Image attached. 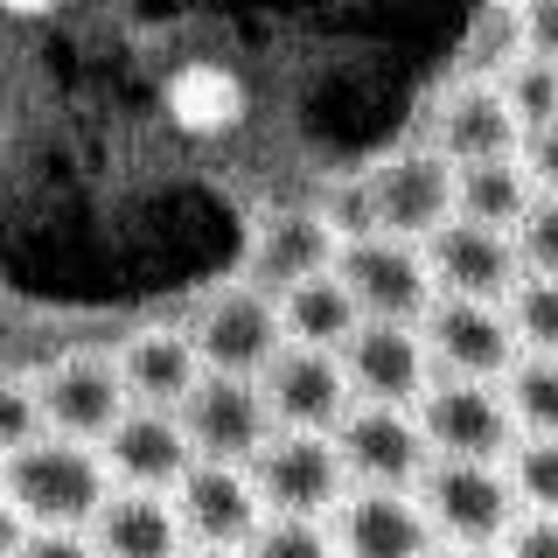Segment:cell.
Here are the masks:
<instances>
[{
  "mask_svg": "<svg viewBox=\"0 0 558 558\" xmlns=\"http://www.w3.org/2000/svg\"><path fill=\"white\" fill-rule=\"evenodd\" d=\"M112 461L98 440L77 433H35L28 447H8V517L35 531H92L98 510L112 502Z\"/></svg>",
  "mask_w": 558,
  "mask_h": 558,
  "instance_id": "cell-1",
  "label": "cell"
},
{
  "mask_svg": "<svg viewBox=\"0 0 558 558\" xmlns=\"http://www.w3.org/2000/svg\"><path fill=\"white\" fill-rule=\"evenodd\" d=\"M418 502H426L440 545H502L523 523V496L510 482V461L433 453V468L418 475Z\"/></svg>",
  "mask_w": 558,
  "mask_h": 558,
  "instance_id": "cell-2",
  "label": "cell"
},
{
  "mask_svg": "<svg viewBox=\"0 0 558 558\" xmlns=\"http://www.w3.org/2000/svg\"><path fill=\"white\" fill-rule=\"evenodd\" d=\"M252 482L266 496L272 517H336L342 496L356 488L349 453L336 433H307V426H279L252 461Z\"/></svg>",
  "mask_w": 558,
  "mask_h": 558,
  "instance_id": "cell-3",
  "label": "cell"
},
{
  "mask_svg": "<svg viewBox=\"0 0 558 558\" xmlns=\"http://www.w3.org/2000/svg\"><path fill=\"white\" fill-rule=\"evenodd\" d=\"M418 426L433 453H461V461H510V447L523 440L517 405L496 377H433V391L418 398Z\"/></svg>",
  "mask_w": 558,
  "mask_h": 558,
  "instance_id": "cell-4",
  "label": "cell"
},
{
  "mask_svg": "<svg viewBox=\"0 0 558 558\" xmlns=\"http://www.w3.org/2000/svg\"><path fill=\"white\" fill-rule=\"evenodd\" d=\"M363 182H371V209H377L384 238L426 244L433 231H447V223L461 217V161H447L440 147L391 154V161L371 168Z\"/></svg>",
  "mask_w": 558,
  "mask_h": 558,
  "instance_id": "cell-5",
  "label": "cell"
},
{
  "mask_svg": "<svg viewBox=\"0 0 558 558\" xmlns=\"http://www.w3.org/2000/svg\"><path fill=\"white\" fill-rule=\"evenodd\" d=\"M196 349L209 371H238V377H266V363L287 349V307H279V293L252 287V279H238V287L209 293L203 314H196Z\"/></svg>",
  "mask_w": 558,
  "mask_h": 558,
  "instance_id": "cell-6",
  "label": "cell"
},
{
  "mask_svg": "<svg viewBox=\"0 0 558 558\" xmlns=\"http://www.w3.org/2000/svg\"><path fill=\"white\" fill-rule=\"evenodd\" d=\"M182 426L196 440L203 461H238L252 468L258 447L279 433V412L266 398V377H238V371H209L182 405Z\"/></svg>",
  "mask_w": 558,
  "mask_h": 558,
  "instance_id": "cell-7",
  "label": "cell"
},
{
  "mask_svg": "<svg viewBox=\"0 0 558 558\" xmlns=\"http://www.w3.org/2000/svg\"><path fill=\"white\" fill-rule=\"evenodd\" d=\"M426 342L440 377H510L523 363V336L502 301H468V293H440L426 307Z\"/></svg>",
  "mask_w": 558,
  "mask_h": 558,
  "instance_id": "cell-8",
  "label": "cell"
},
{
  "mask_svg": "<svg viewBox=\"0 0 558 558\" xmlns=\"http://www.w3.org/2000/svg\"><path fill=\"white\" fill-rule=\"evenodd\" d=\"M371 322H426V307L440 301V279H433V258L426 244L412 238H356L342 244V266H336Z\"/></svg>",
  "mask_w": 558,
  "mask_h": 558,
  "instance_id": "cell-9",
  "label": "cell"
},
{
  "mask_svg": "<svg viewBox=\"0 0 558 558\" xmlns=\"http://www.w3.org/2000/svg\"><path fill=\"white\" fill-rule=\"evenodd\" d=\"M266 398L279 426H307V433H342V418L363 405L342 349H314V342H287L266 363Z\"/></svg>",
  "mask_w": 558,
  "mask_h": 558,
  "instance_id": "cell-10",
  "label": "cell"
},
{
  "mask_svg": "<svg viewBox=\"0 0 558 558\" xmlns=\"http://www.w3.org/2000/svg\"><path fill=\"white\" fill-rule=\"evenodd\" d=\"M349 377H356V398L363 405H418L440 377L433 363V342L418 322H363L342 349Z\"/></svg>",
  "mask_w": 558,
  "mask_h": 558,
  "instance_id": "cell-11",
  "label": "cell"
},
{
  "mask_svg": "<svg viewBox=\"0 0 558 558\" xmlns=\"http://www.w3.org/2000/svg\"><path fill=\"white\" fill-rule=\"evenodd\" d=\"M336 537L349 558H433L440 551V531H433L418 488H377V482H356L342 496Z\"/></svg>",
  "mask_w": 558,
  "mask_h": 558,
  "instance_id": "cell-12",
  "label": "cell"
},
{
  "mask_svg": "<svg viewBox=\"0 0 558 558\" xmlns=\"http://www.w3.org/2000/svg\"><path fill=\"white\" fill-rule=\"evenodd\" d=\"M35 391H43L49 426L77 433V440H98V447L112 440V426L140 405L126 371H119L112 356H63V363H49V371L35 377Z\"/></svg>",
  "mask_w": 558,
  "mask_h": 558,
  "instance_id": "cell-13",
  "label": "cell"
},
{
  "mask_svg": "<svg viewBox=\"0 0 558 558\" xmlns=\"http://www.w3.org/2000/svg\"><path fill=\"white\" fill-rule=\"evenodd\" d=\"M426 258H433L440 293H468V301H502L510 307V293L523 287L517 231H496V223H475V217H453L447 231H433Z\"/></svg>",
  "mask_w": 558,
  "mask_h": 558,
  "instance_id": "cell-14",
  "label": "cell"
},
{
  "mask_svg": "<svg viewBox=\"0 0 558 558\" xmlns=\"http://www.w3.org/2000/svg\"><path fill=\"white\" fill-rule=\"evenodd\" d=\"M336 266H342V231L322 209H272V217H258L252 252H244V279L279 293V301H287L301 279L336 272Z\"/></svg>",
  "mask_w": 558,
  "mask_h": 558,
  "instance_id": "cell-15",
  "label": "cell"
},
{
  "mask_svg": "<svg viewBox=\"0 0 558 558\" xmlns=\"http://www.w3.org/2000/svg\"><path fill=\"white\" fill-rule=\"evenodd\" d=\"M336 440L349 453V475L377 488H418V475L433 468V440L418 426V405H356Z\"/></svg>",
  "mask_w": 558,
  "mask_h": 558,
  "instance_id": "cell-16",
  "label": "cell"
},
{
  "mask_svg": "<svg viewBox=\"0 0 558 558\" xmlns=\"http://www.w3.org/2000/svg\"><path fill=\"white\" fill-rule=\"evenodd\" d=\"M174 502H182V523L196 545H231V551H244L258 537V523L272 517L252 468H238V461H196L182 475V488H174Z\"/></svg>",
  "mask_w": 558,
  "mask_h": 558,
  "instance_id": "cell-17",
  "label": "cell"
},
{
  "mask_svg": "<svg viewBox=\"0 0 558 558\" xmlns=\"http://www.w3.org/2000/svg\"><path fill=\"white\" fill-rule=\"evenodd\" d=\"M105 461H112V475L126 488H182V475L203 461V453H196V440H189L182 412L133 405L112 426V440H105Z\"/></svg>",
  "mask_w": 558,
  "mask_h": 558,
  "instance_id": "cell-18",
  "label": "cell"
},
{
  "mask_svg": "<svg viewBox=\"0 0 558 558\" xmlns=\"http://www.w3.org/2000/svg\"><path fill=\"white\" fill-rule=\"evenodd\" d=\"M523 119L510 92H502L496 77H468L461 92H447L440 105V133H433V147L447 154V161H502V154H523Z\"/></svg>",
  "mask_w": 558,
  "mask_h": 558,
  "instance_id": "cell-19",
  "label": "cell"
},
{
  "mask_svg": "<svg viewBox=\"0 0 558 558\" xmlns=\"http://www.w3.org/2000/svg\"><path fill=\"white\" fill-rule=\"evenodd\" d=\"M92 545L105 558H182L189 551V523L174 488H112V502L92 523Z\"/></svg>",
  "mask_w": 558,
  "mask_h": 558,
  "instance_id": "cell-20",
  "label": "cell"
},
{
  "mask_svg": "<svg viewBox=\"0 0 558 558\" xmlns=\"http://www.w3.org/2000/svg\"><path fill=\"white\" fill-rule=\"evenodd\" d=\"M119 371H126V384H133L140 405L182 412L189 391L209 377V363H203V349H196V336H189V328H147V336H133L126 349H119Z\"/></svg>",
  "mask_w": 558,
  "mask_h": 558,
  "instance_id": "cell-21",
  "label": "cell"
},
{
  "mask_svg": "<svg viewBox=\"0 0 558 558\" xmlns=\"http://www.w3.org/2000/svg\"><path fill=\"white\" fill-rule=\"evenodd\" d=\"M168 119L189 140H217L244 119V84L223 63H182L168 77Z\"/></svg>",
  "mask_w": 558,
  "mask_h": 558,
  "instance_id": "cell-22",
  "label": "cell"
},
{
  "mask_svg": "<svg viewBox=\"0 0 558 558\" xmlns=\"http://www.w3.org/2000/svg\"><path fill=\"white\" fill-rule=\"evenodd\" d=\"M279 307H287V336H293V342H314V349H349V336L371 322V314H363V301H356V287H349L342 272L301 279V287H293Z\"/></svg>",
  "mask_w": 558,
  "mask_h": 558,
  "instance_id": "cell-23",
  "label": "cell"
},
{
  "mask_svg": "<svg viewBox=\"0 0 558 558\" xmlns=\"http://www.w3.org/2000/svg\"><path fill=\"white\" fill-rule=\"evenodd\" d=\"M537 196H545V189H537V174H531L523 154H502V161H468L461 168V217H475V223L517 231V223L531 217Z\"/></svg>",
  "mask_w": 558,
  "mask_h": 558,
  "instance_id": "cell-24",
  "label": "cell"
},
{
  "mask_svg": "<svg viewBox=\"0 0 558 558\" xmlns=\"http://www.w3.org/2000/svg\"><path fill=\"white\" fill-rule=\"evenodd\" d=\"M502 391H510L523 433H558V356H537V349H523V363L502 377Z\"/></svg>",
  "mask_w": 558,
  "mask_h": 558,
  "instance_id": "cell-25",
  "label": "cell"
},
{
  "mask_svg": "<svg viewBox=\"0 0 558 558\" xmlns=\"http://www.w3.org/2000/svg\"><path fill=\"white\" fill-rule=\"evenodd\" d=\"M502 92H510V105H517V119H523V133H545V126H558V63L551 57H523L502 70Z\"/></svg>",
  "mask_w": 558,
  "mask_h": 558,
  "instance_id": "cell-26",
  "label": "cell"
},
{
  "mask_svg": "<svg viewBox=\"0 0 558 558\" xmlns=\"http://www.w3.org/2000/svg\"><path fill=\"white\" fill-rule=\"evenodd\" d=\"M244 558H349V551L322 517H266Z\"/></svg>",
  "mask_w": 558,
  "mask_h": 558,
  "instance_id": "cell-27",
  "label": "cell"
},
{
  "mask_svg": "<svg viewBox=\"0 0 558 558\" xmlns=\"http://www.w3.org/2000/svg\"><path fill=\"white\" fill-rule=\"evenodd\" d=\"M510 482H517L523 510L558 517V433H523L510 447Z\"/></svg>",
  "mask_w": 558,
  "mask_h": 558,
  "instance_id": "cell-28",
  "label": "cell"
},
{
  "mask_svg": "<svg viewBox=\"0 0 558 558\" xmlns=\"http://www.w3.org/2000/svg\"><path fill=\"white\" fill-rule=\"evenodd\" d=\"M510 322H517L523 349H537V356H558V279L523 272V287L510 293Z\"/></svg>",
  "mask_w": 558,
  "mask_h": 558,
  "instance_id": "cell-29",
  "label": "cell"
},
{
  "mask_svg": "<svg viewBox=\"0 0 558 558\" xmlns=\"http://www.w3.org/2000/svg\"><path fill=\"white\" fill-rule=\"evenodd\" d=\"M517 252H523V272L558 279V196H537L531 203V217L517 223Z\"/></svg>",
  "mask_w": 558,
  "mask_h": 558,
  "instance_id": "cell-30",
  "label": "cell"
},
{
  "mask_svg": "<svg viewBox=\"0 0 558 558\" xmlns=\"http://www.w3.org/2000/svg\"><path fill=\"white\" fill-rule=\"evenodd\" d=\"M8 558H105L92 531H35V523L8 517Z\"/></svg>",
  "mask_w": 558,
  "mask_h": 558,
  "instance_id": "cell-31",
  "label": "cell"
},
{
  "mask_svg": "<svg viewBox=\"0 0 558 558\" xmlns=\"http://www.w3.org/2000/svg\"><path fill=\"white\" fill-rule=\"evenodd\" d=\"M35 433H49L43 391L35 384H8V398H0V447H28Z\"/></svg>",
  "mask_w": 558,
  "mask_h": 558,
  "instance_id": "cell-32",
  "label": "cell"
},
{
  "mask_svg": "<svg viewBox=\"0 0 558 558\" xmlns=\"http://www.w3.org/2000/svg\"><path fill=\"white\" fill-rule=\"evenodd\" d=\"M322 217L342 231V244H356V238H377V209H371V182H342V189H328V203H322Z\"/></svg>",
  "mask_w": 558,
  "mask_h": 558,
  "instance_id": "cell-33",
  "label": "cell"
},
{
  "mask_svg": "<svg viewBox=\"0 0 558 558\" xmlns=\"http://www.w3.org/2000/svg\"><path fill=\"white\" fill-rule=\"evenodd\" d=\"M502 558H558V517L531 510L510 537H502Z\"/></svg>",
  "mask_w": 558,
  "mask_h": 558,
  "instance_id": "cell-34",
  "label": "cell"
},
{
  "mask_svg": "<svg viewBox=\"0 0 558 558\" xmlns=\"http://www.w3.org/2000/svg\"><path fill=\"white\" fill-rule=\"evenodd\" d=\"M517 28H523V49H531V57H551L558 63V0H523Z\"/></svg>",
  "mask_w": 558,
  "mask_h": 558,
  "instance_id": "cell-35",
  "label": "cell"
},
{
  "mask_svg": "<svg viewBox=\"0 0 558 558\" xmlns=\"http://www.w3.org/2000/svg\"><path fill=\"white\" fill-rule=\"evenodd\" d=\"M523 161H531L537 189H545V196H558V126H545V133L523 140Z\"/></svg>",
  "mask_w": 558,
  "mask_h": 558,
  "instance_id": "cell-36",
  "label": "cell"
},
{
  "mask_svg": "<svg viewBox=\"0 0 558 558\" xmlns=\"http://www.w3.org/2000/svg\"><path fill=\"white\" fill-rule=\"evenodd\" d=\"M433 558H502V551L496 545H440Z\"/></svg>",
  "mask_w": 558,
  "mask_h": 558,
  "instance_id": "cell-37",
  "label": "cell"
},
{
  "mask_svg": "<svg viewBox=\"0 0 558 558\" xmlns=\"http://www.w3.org/2000/svg\"><path fill=\"white\" fill-rule=\"evenodd\" d=\"M182 558H244V551H231V545H189Z\"/></svg>",
  "mask_w": 558,
  "mask_h": 558,
  "instance_id": "cell-38",
  "label": "cell"
},
{
  "mask_svg": "<svg viewBox=\"0 0 558 558\" xmlns=\"http://www.w3.org/2000/svg\"><path fill=\"white\" fill-rule=\"evenodd\" d=\"M8 8H14V14H49L57 0H8Z\"/></svg>",
  "mask_w": 558,
  "mask_h": 558,
  "instance_id": "cell-39",
  "label": "cell"
},
{
  "mask_svg": "<svg viewBox=\"0 0 558 558\" xmlns=\"http://www.w3.org/2000/svg\"><path fill=\"white\" fill-rule=\"evenodd\" d=\"M517 8H523V0H517Z\"/></svg>",
  "mask_w": 558,
  "mask_h": 558,
  "instance_id": "cell-40",
  "label": "cell"
}]
</instances>
